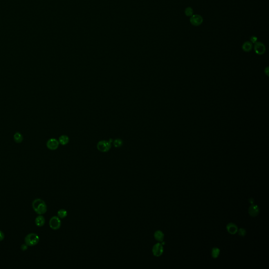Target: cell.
Segmentation results:
<instances>
[{"label":"cell","mask_w":269,"mask_h":269,"mask_svg":"<svg viewBox=\"0 0 269 269\" xmlns=\"http://www.w3.org/2000/svg\"><path fill=\"white\" fill-rule=\"evenodd\" d=\"M40 241V237L36 233H31L26 235L24 239L25 243L30 246L37 245Z\"/></svg>","instance_id":"cell-2"},{"label":"cell","mask_w":269,"mask_h":269,"mask_svg":"<svg viewBox=\"0 0 269 269\" xmlns=\"http://www.w3.org/2000/svg\"><path fill=\"white\" fill-rule=\"evenodd\" d=\"M4 238H5L4 233H3V231L0 230V242L2 241L4 239Z\"/></svg>","instance_id":"cell-23"},{"label":"cell","mask_w":269,"mask_h":269,"mask_svg":"<svg viewBox=\"0 0 269 269\" xmlns=\"http://www.w3.org/2000/svg\"><path fill=\"white\" fill-rule=\"evenodd\" d=\"M67 215V212L65 209H61L57 212V216L60 219H64Z\"/></svg>","instance_id":"cell-16"},{"label":"cell","mask_w":269,"mask_h":269,"mask_svg":"<svg viewBox=\"0 0 269 269\" xmlns=\"http://www.w3.org/2000/svg\"><path fill=\"white\" fill-rule=\"evenodd\" d=\"M112 140H113L110 139L109 141L102 140L99 141L97 145L98 150L102 152H108L112 147L111 143L112 142Z\"/></svg>","instance_id":"cell-3"},{"label":"cell","mask_w":269,"mask_h":269,"mask_svg":"<svg viewBox=\"0 0 269 269\" xmlns=\"http://www.w3.org/2000/svg\"><path fill=\"white\" fill-rule=\"evenodd\" d=\"M248 211H249V215H250L251 217H255L259 215L260 212V209L257 205H255L253 204H252V205L249 207Z\"/></svg>","instance_id":"cell-9"},{"label":"cell","mask_w":269,"mask_h":269,"mask_svg":"<svg viewBox=\"0 0 269 269\" xmlns=\"http://www.w3.org/2000/svg\"><path fill=\"white\" fill-rule=\"evenodd\" d=\"M226 230L229 233L235 235L238 231V226L235 223H229L226 226Z\"/></svg>","instance_id":"cell-10"},{"label":"cell","mask_w":269,"mask_h":269,"mask_svg":"<svg viewBox=\"0 0 269 269\" xmlns=\"http://www.w3.org/2000/svg\"><path fill=\"white\" fill-rule=\"evenodd\" d=\"M32 208L35 212L38 215H43L45 214L47 210V207L45 201L40 199H36L33 200L32 204Z\"/></svg>","instance_id":"cell-1"},{"label":"cell","mask_w":269,"mask_h":269,"mask_svg":"<svg viewBox=\"0 0 269 269\" xmlns=\"http://www.w3.org/2000/svg\"><path fill=\"white\" fill-rule=\"evenodd\" d=\"M194 13V10L191 7H188L185 10V14L187 16H191Z\"/></svg>","instance_id":"cell-19"},{"label":"cell","mask_w":269,"mask_h":269,"mask_svg":"<svg viewBox=\"0 0 269 269\" xmlns=\"http://www.w3.org/2000/svg\"><path fill=\"white\" fill-rule=\"evenodd\" d=\"M59 144H60V143L58 140H57L55 138H51L47 141L46 143V146L47 148L49 150H55L58 148Z\"/></svg>","instance_id":"cell-8"},{"label":"cell","mask_w":269,"mask_h":269,"mask_svg":"<svg viewBox=\"0 0 269 269\" xmlns=\"http://www.w3.org/2000/svg\"><path fill=\"white\" fill-rule=\"evenodd\" d=\"M35 223L38 227H42L45 223V219L43 215H38L35 220Z\"/></svg>","instance_id":"cell-11"},{"label":"cell","mask_w":269,"mask_h":269,"mask_svg":"<svg viewBox=\"0 0 269 269\" xmlns=\"http://www.w3.org/2000/svg\"><path fill=\"white\" fill-rule=\"evenodd\" d=\"M69 138L66 135H62L59 138L58 141L62 145H66L69 142Z\"/></svg>","instance_id":"cell-15"},{"label":"cell","mask_w":269,"mask_h":269,"mask_svg":"<svg viewBox=\"0 0 269 269\" xmlns=\"http://www.w3.org/2000/svg\"><path fill=\"white\" fill-rule=\"evenodd\" d=\"M238 235L241 237H244L246 235V230L243 228H240L239 230H238Z\"/></svg>","instance_id":"cell-20"},{"label":"cell","mask_w":269,"mask_h":269,"mask_svg":"<svg viewBox=\"0 0 269 269\" xmlns=\"http://www.w3.org/2000/svg\"><path fill=\"white\" fill-rule=\"evenodd\" d=\"M154 238L159 242H163L164 238V233L161 230H157L154 233Z\"/></svg>","instance_id":"cell-13"},{"label":"cell","mask_w":269,"mask_h":269,"mask_svg":"<svg viewBox=\"0 0 269 269\" xmlns=\"http://www.w3.org/2000/svg\"><path fill=\"white\" fill-rule=\"evenodd\" d=\"M14 140L16 143H21L23 140V135L19 132H16L14 135Z\"/></svg>","instance_id":"cell-14"},{"label":"cell","mask_w":269,"mask_h":269,"mask_svg":"<svg viewBox=\"0 0 269 269\" xmlns=\"http://www.w3.org/2000/svg\"><path fill=\"white\" fill-rule=\"evenodd\" d=\"M249 202L252 204H253V202H254V199L252 198H251L249 199Z\"/></svg>","instance_id":"cell-25"},{"label":"cell","mask_w":269,"mask_h":269,"mask_svg":"<svg viewBox=\"0 0 269 269\" xmlns=\"http://www.w3.org/2000/svg\"><path fill=\"white\" fill-rule=\"evenodd\" d=\"M28 246L26 244V243H24V244H22L21 246V249L24 251H26L28 249Z\"/></svg>","instance_id":"cell-22"},{"label":"cell","mask_w":269,"mask_h":269,"mask_svg":"<svg viewBox=\"0 0 269 269\" xmlns=\"http://www.w3.org/2000/svg\"><path fill=\"white\" fill-rule=\"evenodd\" d=\"M253 48V44L251 42L246 41L243 43L242 46V49L244 52H249L252 50Z\"/></svg>","instance_id":"cell-12"},{"label":"cell","mask_w":269,"mask_h":269,"mask_svg":"<svg viewBox=\"0 0 269 269\" xmlns=\"http://www.w3.org/2000/svg\"><path fill=\"white\" fill-rule=\"evenodd\" d=\"M264 73H265V74H266L268 76H269V67H267L265 69Z\"/></svg>","instance_id":"cell-24"},{"label":"cell","mask_w":269,"mask_h":269,"mask_svg":"<svg viewBox=\"0 0 269 269\" xmlns=\"http://www.w3.org/2000/svg\"><path fill=\"white\" fill-rule=\"evenodd\" d=\"M62 222L60 218L58 216L52 217L49 221V227L54 230H56L60 229L61 226Z\"/></svg>","instance_id":"cell-4"},{"label":"cell","mask_w":269,"mask_h":269,"mask_svg":"<svg viewBox=\"0 0 269 269\" xmlns=\"http://www.w3.org/2000/svg\"><path fill=\"white\" fill-rule=\"evenodd\" d=\"M220 250L219 248H216V247L212 248V251H211V255H212V258L214 259L217 258L220 255Z\"/></svg>","instance_id":"cell-17"},{"label":"cell","mask_w":269,"mask_h":269,"mask_svg":"<svg viewBox=\"0 0 269 269\" xmlns=\"http://www.w3.org/2000/svg\"><path fill=\"white\" fill-rule=\"evenodd\" d=\"M163 246L161 243H156L152 247V252L153 255L155 257H160L163 255Z\"/></svg>","instance_id":"cell-6"},{"label":"cell","mask_w":269,"mask_h":269,"mask_svg":"<svg viewBox=\"0 0 269 269\" xmlns=\"http://www.w3.org/2000/svg\"><path fill=\"white\" fill-rule=\"evenodd\" d=\"M250 42L252 43V44H255V43H256L257 42H258V38L257 36H253L252 37L250 38Z\"/></svg>","instance_id":"cell-21"},{"label":"cell","mask_w":269,"mask_h":269,"mask_svg":"<svg viewBox=\"0 0 269 269\" xmlns=\"http://www.w3.org/2000/svg\"><path fill=\"white\" fill-rule=\"evenodd\" d=\"M190 22L194 26H200L203 22V18L200 15L193 14L190 17Z\"/></svg>","instance_id":"cell-7"},{"label":"cell","mask_w":269,"mask_h":269,"mask_svg":"<svg viewBox=\"0 0 269 269\" xmlns=\"http://www.w3.org/2000/svg\"><path fill=\"white\" fill-rule=\"evenodd\" d=\"M254 50L256 54L259 55H263L265 53L266 51V46L264 45V43L260 42H257L255 43L254 45Z\"/></svg>","instance_id":"cell-5"},{"label":"cell","mask_w":269,"mask_h":269,"mask_svg":"<svg viewBox=\"0 0 269 269\" xmlns=\"http://www.w3.org/2000/svg\"><path fill=\"white\" fill-rule=\"evenodd\" d=\"M123 140H121V139H116L113 141V145L114 146L116 147V148H118V147H120L121 146L123 145Z\"/></svg>","instance_id":"cell-18"}]
</instances>
